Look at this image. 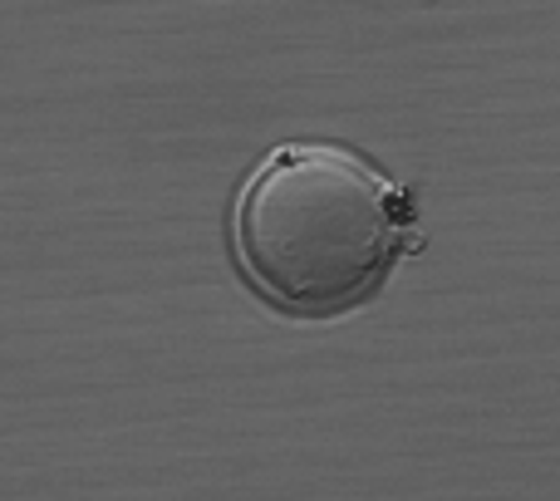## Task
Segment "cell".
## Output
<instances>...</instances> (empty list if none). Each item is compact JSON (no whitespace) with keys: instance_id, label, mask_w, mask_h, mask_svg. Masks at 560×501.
I'll return each instance as SVG.
<instances>
[{"instance_id":"cell-1","label":"cell","mask_w":560,"mask_h":501,"mask_svg":"<svg viewBox=\"0 0 560 501\" xmlns=\"http://www.w3.org/2000/svg\"><path fill=\"white\" fill-rule=\"evenodd\" d=\"M408 242V197L335 143L276 148L236 193L232 246L271 305L325 315L374 295Z\"/></svg>"}]
</instances>
